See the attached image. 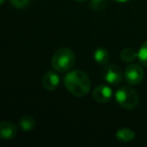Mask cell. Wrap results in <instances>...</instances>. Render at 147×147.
<instances>
[{"label":"cell","instance_id":"13","mask_svg":"<svg viewBox=\"0 0 147 147\" xmlns=\"http://www.w3.org/2000/svg\"><path fill=\"white\" fill-rule=\"evenodd\" d=\"M137 59L141 65L147 67V40L143 43L137 53Z\"/></svg>","mask_w":147,"mask_h":147},{"label":"cell","instance_id":"12","mask_svg":"<svg viewBox=\"0 0 147 147\" xmlns=\"http://www.w3.org/2000/svg\"><path fill=\"white\" fill-rule=\"evenodd\" d=\"M120 57L124 63H132L137 57V53L130 47H126L120 53Z\"/></svg>","mask_w":147,"mask_h":147},{"label":"cell","instance_id":"10","mask_svg":"<svg viewBox=\"0 0 147 147\" xmlns=\"http://www.w3.org/2000/svg\"><path fill=\"white\" fill-rule=\"evenodd\" d=\"M135 133L129 128H120L116 132V138L121 142H131L135 139Z\"/></svg>","mask_w":147,"mask_h":147},{"label":"cell","instance_id":"16","mask_svg":"<svg viewBox=\"0 0 147 147\" xmlns=\"http://www.w3.org/2000/svg\"><path fill=\"white\" fill-rule=\"evenodd\" d=\"M114 1L118 3H125V2H127V1H129V0H114Z\"/></svg>","mask_w":147,"mask_h":147},{"label":"cell","instance_id":"3","mask_svg":"<svg viewBox=\"0 0 147 147\" xmlns=\"http://www.w3.org/2000/svg\"><path fill=\"white\" fill-rule=\"evenodd\" d=\"M115 99L117 103L126 110H132L138 105L139 97L137 92L130 87H121L115 93Z\"/></svg>","mask_w":147,"mask_h":147},{"label":"cell","instance_id":"4","mask_svg":"<svg viewBox=\"0 0 147 147\" xmlns=\"http://www.w3.org/2000/svg\"><path fill=\"white\" fill-rule=\"evenodd\" d=\"M124 77L126 82L131 86H137L142 82L144 78V71L139 65L132 63L126 67L124 71Z\"/></svg>","mask_w":147,"mask_h":147},{"label":"cell","instance_id":"9","mask_svg":"<svg viewBox=\"0 0 147 147\" xmlns=\"http://www.w3.org/2000/svg\"><path fill=\"white\" fill-rule=\"evenodd\" d=\"M94 59L101 65H107L110 61V53L105 47H98L94 53Z\"/></svg>","mask_w":147,"mask_h":147},{"label":"cell","instance_id":"1","mask_svg":"<svg viewBox=\"0 0 147 147\" xmlns=\"http://www.w3.org/2000/svg\"><path fill=\"white\" fill-rule=\"evenodd\" d=\"M65 89L75 97H84L91 90V79L88 74L80 69L67 73L63 80Z\"/></svg>","mask_w":147,"mask_h":147},{"label":"cell","instance_id":"11","mask_svg":"<svg viewBox=\"0 0 147 147\" xmlns=\"http://www.w3.org/2000/svg\"><path fill=\"white\" fill-rule=\"evenodd\" d=\"M19 126L21 130L24 132H29L31 131L35 126V119L30 115H25L19 121Z\"/></svg>","mask_w":147,"mask_h":147},{"label":"cell","instance_id":"17","mask_svg":"<svg viewBox=\"0 0 147 147\" xmlns=\"http://www.w3.org/2000/svg\"><path fill=\"white\" fill-rule=\"evenodd\" d=\"M75 1H77V2H85L87 0H75Z\"/></svg>","mask_w":147,"mask_h":147},{"label":"cell","instance_id":"14","mask_svg":"<svg viewBox=\"0 0 147 147\" xmlns=\"http://www.w3.org/2000/svg\"><path fill=\"white\" fill-rule=\"evenodd\" d=\"M107 4V0H90V6L93 10L101 11L105 8Z\"/></svg>","mask_w":147,"mask_h":147},{"label":"cell","instance_id":"7","mask_svg":"<svg viewBox=\"0 0 147 147\" xmlns=\"http://www.w3.org/2000/svg\"><path fill=\"white\" fill-rule=\"evenodd\" d=\"M17 135V128L9 121H2L0 123V137L3 140H12Z\"/></svg>","mask_w":147,"mask_h":147},{"label":"cell","instance_id":"15","mask_svg":"<svg viewBox=\"0 0 147 147\" xmlns=\"http://www.w3.org/2000/svg\"><path fill=\"white\" fill-rule=\"evenodd\" d=\"M10 3L15 8L21 9L28 6V4L30 3V0H10Z\"/></svg>","mask_w":147,"mask_h":147},{"label":"cell","instance_id":"5","mask_svg":"<svg viewBox=\"0 0 147 147\" xmlns=\"http://www.w3.org/2000/svg\"><path fill=\"white\" fill-rule=\"evenodd\" d=\"M104 80L111 86H118L122 82L123 75L120 67L116 65H105L104 73H103Z\"/></svg>","mask_w":147,"mask_h":147},{"label":"cell","instance_id":"2","mask_svg":"<svg viewBox=\"0 0 147 147\" xmlns=\"http://www.w3.org/2000/svg\"><path fill=\"white\" fill-rule=\"evenodd\" d=\"M76 63L75 53L69 47H61L57 49L51 57V67L59 73L69 71Z\"/></svg>","mask_w":147,"mask_h":147},{"label":"cell","instance_id":"18","mask_svg":"<svg viewBox=\"0 0 147 147\" xmlns=\"http://www.w3.org/2000/svg\"><path fill=\"white\" fill-rule=\"evenodd\" d=\"M4 1H5V0H0V4H3V3H4Z\"/></svg>","mask_w":147,"mask_h":147},{"label":"cell","instance_id":"8","mask_svg":"<svg viewBox=\"0 0 147 147\" xmlns=\"http://www.w3.org/2000/svg\"><path fill=\"white\" fill-rule=\"evenodd\" d=\"M59 78L55 71H47L42 78V85L45 89L49 92H53L59 87Z\"/></svg>","mask_w":147,"mask_h":147},{"label":"cell","instance_id":"6","mask_svg":"<svg viewBox=\"0 0 147 147\" xmlns=\"http://www.w3.org/2000/svg\"><path fill=\"white\" fill-rule=\"evenodd\" d=\"M113 91L107 85H99L93 91V98L98 103H107L112 99Z\"/></svg>","mask_w":147,"mask_h":147}]
</instances>
